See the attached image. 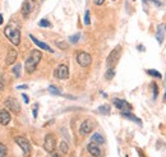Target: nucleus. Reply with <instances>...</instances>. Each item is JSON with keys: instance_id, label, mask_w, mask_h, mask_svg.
I'll return each instance as SVG.
<instances>
[{"instance_id": "1", "label": "nucleus", "mask_w": 166, "mask_h": 157, "mask_svg": "<svg viewBox=\"0 0 166 157\" xmlns=\"http://www.w3.org/2000/svg\"><path fill=\"white\" fill-rule=\"evenodd\" d=\"M41 57H42V53L40 50H32L30 53L28 57L26 59V63H24V68H26V72L27 73H33L36 70L38 63H40Z\"/></svg>"}, {"instance_id": "2", "label": "nucleus", "mask_w": 166, "mask_h": 157, "mask_svg": "<svg viewBox=\"0 0 166 157\" xmlns=\"http://www.w3.org/2000/svg\"><path fill=\"white\" fill-rule=\"evenodd\" d=\"M4 35L14 46H18V45L21 44V31H19V26L8 24L4 28Z\"/></svg>"}, {"instance_id": "3", "label": "nucleus", "mask_w": 166, "mask_h": 157, "mask_svg": "<svg viewBox=\"0 0 166 157\" xmlns=\"http://www.w3.org/2000/svg\"><path fill=\"white\" fill-rule=\"evenodd\" d=\"M120 54H121V46L119 45V46H116L115 49H113V51H111L110 54H109L107 59H106V65L107 68H114L115 65H116V63L119 62L120 59Z\"/></svg>"}, {"instance_id": "4", "label": "nucleus", "mask_w": 166, "mask_h": 157, "mask_svg": "<svg viewBox=\"0 0 166 157\" xmlns=\"http://www.w3.org/2000/svg\"><path fill=\"white\" fill-rule=\"evenodd\" d=\"M44 148L46 152L49 153H53L56 148V138L54 134H47L45 137V140H44Z\"/></svg>"}, {"instance_id": "5", "label": "nucleus", "mask_w": 166, "mask_h": 157, "mask_svg": "<svg viewBox=\"0 0 166 157\" xmlns=\"http://www.w3.org/2000/svg\"><path fill=\"white\" fill-rule=\"evenodd\" d=\"M14 140H15V143L21 147V149L24 152L26 156H30L31 155V145H30V142H28L27 138L19 136V137H15Z\"/></svg>"}, {"instance_id": "6", "label": "nucleus", "mask_w": 166, "mask_h": 157, "mask_svg": "<svg viewBox=\"0 0 166 157\" xmlns=\"http://www.w3.org/2000/svg\"><path fill=\"white\" fill-rule=\"evenodd\" d=\"M35 6H36V0H24L23 5H22V17L28 18L30 14L33 12Z\"/></svg>"}, {"instance_id": "7", "label": "nucleus", "mask_w": 166, "mask_h": 157, "mask_svg": "<svg viewBox=\"0 0 166 157\" xmlns=\"http://www.w3.org/2000/svg\"><path fill=\"white\" fill-rule=\"evenodd\" d=\"M54 75H55L57 79H68L69 78L68 65H66V64H60V65L55 69V72H54Z\"/></svg>"}, {"instance_id": "8", "label": "nucleus", "mask_w": 166, "mask_h": 157, "mask_svg": "<svg viewBox=\"0 0 166 157\" xmlns=\"http://www.w3.org/2000/svg\"><path fill=\"white\" fill-rule=\"evenodd\" d=\"M77 63H78L82 68H86V66L91 65L92 57L87 53H78L77 54Z\"/></svg>"}, {"instance_id": "9", "label": "nucleus", "mask_w": 166, "mask_h": 157, "mask_svg": "<svg viewBox=\"0 0 166 157\" xmlns=\"http://www.w3.org/2000/svg\"><path fill=\"white\" fill-rule=\"evenodd\" d=\"M4 106L6 109H9L10 111H13V113H15V114H18L19 111H21V105H19L18 101L15 100V98H13V97L6 98V100L4 101Z\"/></svg>"}, {"instance_id": "10", "label": "nucleus", "mask_w": 166, "mask_h": 157, "mask_svg": "<svg viewBox=\"0 0 166 157\" xmlns=\"http://www.w3.org/2000/svg\"><path fill=\"white\" fill-rule=\"evenodd\" d=\"M95 128V123L92 120H84L83 123L81 124V127H79V133L82 134V136H87Z\"/></svg>"}, {"instance_id": "11", "label": "nucleus", "mask_w": 166, "mask_h": 157, "mask_svg": "<svg viewBox=\"0 0 166 157\" xmlns=\"http://www.w3.org/2000/svg\"><path fill=\"white\" fill-rule=\"evenodd\" d=\"M114 106H116V109H119V110L123 113V111H130L132 110V106H130V104H128L125 100H120V98H114Z\"/></svg>"}, {"instance_id": "12", "label": "nucleus", "mask_w": 166, "mask_h": 157, "mask_svg": "<svg viewBox=\"0 0 166 157\" xmlns=\"http://www.w3.org/2000/svg\"><path fill=\"white\" fill-rule=\"evenodd\" d=\"M87 151L89 152V155L92 157H101L102 153H101V149H100V146L96 145V143L91 142L89 145L87 146Z\"/></svg>"}, {"instance_id": "13", "label": "nucleus", "mask_w": 166, "mask_h": 157, "mask_svg": "<svg viewBox=\"0 0 166 157\" xmlns=\"http://www.w3.org/2000/svg\"><path fill=\"white\" fill-rule=\"evenodd\" d=\"M10 119H12V116H10V114H9V111L6 110V109H1V110H0V124L4 127L8 125Z\"/></svg>"}, {"instance_id": "14", "label": "nucleus", "mask_w": 166, "mask_h": 157, "mask_svg": "<svg viewBox=\"0 0 166 157\" xmlns=\"http://www.w3.org/2000/svg\"><path fill=\"white\" fill-rule=\"evenodd\" d=\"M18 57V53L15 51L14 49H9L8 50V55H6V59H5V64L6 65H12V64L15 63Z\"/></svg>"}, {"instance_id": "15", "label": "nucleus", "mask_w": 166, "mask_h": 157, "mask_svg": "<svg viewBox=\"0 0 166 157\" xmlns=\"http://www.w3.org/2000/svg\"><path fill=\"white\" fill-rule=\"evenodd\" d=\"M30 38L35 42V45H37V46L40 47V49H42V50H45V51H49V53H54V50L51 49L49 45L45 44V42H42V41H40V40H37V38L35 37L33 35H30Z\"/></svg>"}, {"instance_id": "16", "label": "nucleus", "mask_w": 166, "mask_h": 157, "mask_svg": "<svg viewBox=\"0 0 166 157\" xmlns=\"http://www.w3.org/2000/svg\"><path fill=\"white\" fill-rule=\"evenodd\" d=\"M156 38H157L158 44L164 42V24L157 26V31H156Z\"/></svg>"}, {"instance_id": "17", "label": "nucleus", "mask_w": 166, "mask_h": 157, "mask_svg": "<svg viewBox=\"0 0 166 157\" xmlns=\"http://www.w3.org/2000/svg\"><path fill=\"white\" fill-rule=\"evenodd\" d=\"M121 115H123L124 118H127V119H129V120L134 121V123H137V124H142V121H140L138 118L136 116V115H133L132 113H129V111H123V113H121Z\"/></svg>"}, {"instance_id": "18", "label": "nucleus", "mask_w": 166, "mask_h": 157, "mask_svg": "<svg viewBox=\"0 0 166 157\" xmlns=\"http://www.w3.org/2000/svg\"><path fill=\"white\" fill-rule=\"evenodd\" d=\"M91 140L96 145H102V143H105V138L101 136L100 133H95L93 136L91 137Z\"/></svg>"}, {"instance_id": "19", "label": "nucleus", "mask_w": 166, "mask_h": 157, "mask_svg": "<svg viewBox=\"0 0 166 157\" xmlns=\"http://www.w3.org/2000/svg\"><path fill=\"white\" fill-rule=\"evenodd\" d=\"M147 74H149V75L155 77V78H158V79H161V78H162L161 73L157 72V70H155V69H147Z\"/></svg>"}, {"instance_id": "20", "label": "nucleus", "mask_w": 166, "mask_h": 157, "mask_svg": "<svg viewBox=\"0 0 166 157\" xmlns=\"http://www.w3.org/2000/svg\"><path fill=\"white\" fill-rule=\"evenodd\" d=\"M49 92H50L51 95H55V96H60V95H62L60 89L56 88L55 86H49Z\"/></svg>"}, {"instance_id": "21", "label": "nucleus", "mask_w": 166, "mask_h": 157, "mask_svg": "<svg viewBox=\"0 0 166 157\" xmlns=\"http://www.w3.org/2000/svg\"><path fill=\"white\" fill-rule=\"evenodd\" d=\"M98 111H100L101 114H104V115H107V114H110V106H107V105H102V106L98 107Z\"/></svg>"}, {"instance_id": "22", "label": "nucleus", "mask_w": 166, "mask_h": 157, "mask_svg": "<svg viewBox=\"0 0 166 157\" xmlns=\"http://www.w3.org/2000/svg\"><path fill=\"white\" fill-rule=\"evenodd\" d=\"M114 75H115V70H114V68H110V69H107L106 74H105V78H106L107 81H110V79L114 78Z\"/></svg>"}, {"instance_id": "23", "label": "nucleus", "mask_w": 166, "mask_h": 157, "mask_svg": "<svg viewBox=\"0 0 166 157\" xmlns=\"http://www.w3.org/2000/svg\"><path fill=\"white\" fill-rule=\"evenodd\" d=\"M60 151H62V153H68L69 152V147H68V143L66 142H62L60 143Z\"/></svg>"}, {"instance_id": "24", "label": "nucleus", "mask_w": 166, "mask_h": 157, "mask_svg": "<svg viewBox=\"0 0 166 157\" xmlns=\"http://www.w3.org/2000/svg\"><path fill=\"white\" fill-rule=\"evenodd\" d=\"M13 73H14V75L17 77H21V64H15L14 68H13Z\"/></svg>"}, {"instance_id": "25", "label": "nucleus", "mask_w": 166, "mask_h": 157, "mask_svg": "<svg viewBox=\"0 0 166 157\" xmlns=\"http://www.w3.org/2000/svg\"><path fill=\"white\" fill-rule=\"evenodd\" d=\"M152 91H153V100H156L157 96H158V87H157V84H156L155 82L152 83Z\"/></svg>"}, {"instance_id": "26", "label": "nucleus", "mask_w": 166, "mask_h": 157, "mask_svg": "<svg viewBox=\"0 0 166 157\" xmlns=\"http://www.w3.org/2000/svg\"><path fill=\"white\" fill-rule=\"evenodd\" d=\"M79 37H81V33H75L74 36H70L69 37V42L77 44V42H78V40H79Z\"/></svg>"}, {"instance_id": "27", "label": "nucleus", "mask_w": 166, "mask_h": 157, "mask_svg": "<svg viewBox=\"0 0 166 157\" xmlns=\"http://www.w3.org/2000/svg\"><path fill=\"white\" fill-rule=\"evenodd\" d=\"M38 26H40V27H51L50 22L47 21V19H41V21L38 22Z\"/></svg>"}, {"instance_id": "28", "label": "nucleus", "mask_w": 166, "mask_h": 157, "mask_svg": "<svg viewBox=\"0 0 166 157\" xmlns=\"http://www.w3.org/2000/svg\"><path fill=\"white\" fill-rule=\"evenodd\" d=\"M0 157H6V147L0 143Z\"/></svg>"}, {"instance_id": "29", "label": "nucleus", "mask_w": 166, "mask_h": 157, "mask_svg": "<svg viewBox=\"0 0 166 157\" xmlns=\"http://www.w3.org/2000/svg\"><path fill=\"white\" fill-rule=\"evenodd\" d=\"M89 23H91V19H89V10H86V13H84V24L88 26Z\"/></svg>"}, {"instance_id": "30", "label": "nucleus", "mask_w": 166, "mask_h": 157, "mask_svg": "<svg viewBox=\"0 0 166 157\" xmlns=\"http://www.w3.org/2000/svg\"><path fill=\"white\" fill-rule=\"evenodd\" d=\"M4 87H5V82L3 79V77L0 75V89H4Z\"/></svg>"}, {"instance_id": "31", "label": "nucleus", "mask_w": 166, "mask_h": 157, "mask_svg": "<svg viewBox=\"0 0 166 157\" xmlns=\"http://www.w3.org/2000/svg\"><path fill=\"white\" fill-rule=\"evenodd\" d=\"M22 98H23V101L26 102V104H28V102H30V98H28V96L26 95V93L22 95Z\"/></svg>"}, {"instance_id": "32", "label": "nucleus", "mask_w": 166, "mask_h": 157, "mask_svg": "<svg viewBox=\"0 0 166 157\" xmlns=\"http://www.w3.org/2000/svg\"><path fill=\"white\" fill-rule=\"evenodd\" d=\"M57 46L60 47V49H66V45H65V42H57Z\"/></svg>"}, {"instance_id": "33", "label": "nucleus", "mask_w": 166, "mask_h": 157, "mask_svg": "<svg viewBox=\"0 0 166 157\" xmlns=\"http://www.w3.org/2000/svg\"><path fill=\"white\" fill-rule=\"evenodd\" d=\"M149 1H152V3H155V5H157V6H162L164 4H162L161 1H158V0H149Z\"/></svg>"}, {"instance_id": "34", "label": "nucleus", "mask_w": 166, "mask_h": 157, "mask_svg": "<svg viewBox=\"0 0 166 157\" xmlns=\"http://www.w3.org/2000/svg\"><path fill=\"white\" fill-rule=\"evenodd\" d=\"M93 1H95L96 5H102L105 3V0H93Z\"/></svg>"}, {"instance_id": "35", "label": "nucleus", "mask_w": 166, "mask_h": 157, "mask_svg": "<svg viewBox=\"0 0 166 157\" xmlns=\"http://www.w3.org/2000/svg\"><path fill=\"white\" fill-rule=\"evenodd\" d=\"M137 152H138V155H139V157H146V156H145V153H143L142 151H140V149H137Z\"/></svg>"}, {"instance_id": "36", "label": "nucleus", "mask_w": 166, "mask_h": 157, "mask_svg": "<svg viewBox=\"0 0 166 157\" xmlns=\"http://www.w3.org/2000/svg\"><path fill=\"white\" fill-rule=\"evenodd\" d=\"M26 89V88H28V86H26V84H22V86H18V89Z\"/></svg>"}, {"instance_id": "37", "label": "nucleus", "mask_w": 166, "mask_h": 157, "mask_svg": "<svg viewBox=\"0 0 166 157\" xmlns=\"http://www.w3.org/2000/svg\"><path fill=\"white\" fill-rule=\"evenodd\" d=\"M33 116H35V118L37 116V109H35V110H33Z\"/></svg>"}, {"instance_id": "38", "label": "nucleus", "mask_w": 166, "mask_h": 157, "mask_svg": "<svg viewBox=\"0 0 166 157\" xmlns=\"http://www.w3.org/2000/svg\"><path fill=\"white\" fill-rule=\"evenodd\" d=\"M51 157H60V155H59V153H54V155L51 156Z\"/></svg>"}, {"instance_id": "39", "label": "nucleus", "mask_w": 166, "mask_h": 157, "mask_svg": "<svg viewBox=\"0 0 166 157\" xmlns=\"http://www.w3.org/2000/svg\"><path fill=\"white\" fill-rule=\"evenodd\" d=\"M0 24H3V15L0 14Z\"/></svg>"}, {"instance_id": "40", "label": "nucleus", "mask_w": 166, "mask_h": 157, "mask_svg": "<svg viewBox=\"0 0 166 157\" xmlns=\"http://www.w3.org/2000/svg\"><path fill=\"white\" fill-rule=\"evenodd\" d=\"M164 27H165V30H166V23H165V24H164Z\"/></svg>"}, {"instance_id": "41", "label": "nucleus", "mask_w": 166, "mask_h": 157, "mask_svg": "<svg viewBox=\"0 0 166 157\" xmlns=\"http://www.w3.org/2000/svg\"><path fill=\"white\" fill-rule=\"evenodd\" d=\"M114 1H115V0H114Z\"/></svg>"}]
</instances>
